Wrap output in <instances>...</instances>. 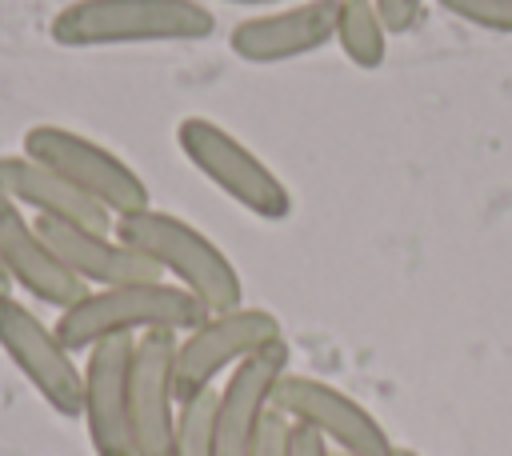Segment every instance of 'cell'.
<instances>
[{
	"label": "cell",
	"instance_id": "obj_1",
	"mask_svg": "<svg viewBox=\"0 0 512 456\" xmlns=\"http://www.w3.org/2000/svg\"><path fill=\"white\" fill-rule=\"evenodd\" d=\"M212 312L168 280H136V284H112V288H88L76 304H68L56 316V336L72 352H88L116 336H144V332H172L184 336L196 324H204Z\"/></svg>",
	"mask_w": 512,
	"mask_h": 456
},
{
	"label": "cell",
	"instance_id": "obj_2",
	"mask_svg": "<svg viewBox=\"0 0 512 456\" xmlns=\"http://www.w3.org/2000/svg\"><path fill=\"white\" fill-rule=\"evenodd\" d=\"M216 32L204 0H72L48 36L60 48H116V44H192Z\"/></svg>",
	"mask_w": 512,
	"mask_h": 456
},
{
	"label": "cell",
	"instance_id": "obj_3",
	"mask_svg": "<svg viewBox=\"0 0 512 456\" xmlns=\"http://www.w3.org/2000/svg\"><path fill=\"white\" fill-rule=\"evenodd\" d=\"M112 232L128 248L144 252L160 268V276H172L208 312H228V308H240L244 304V284H240L236 264L200 228H192L188 220H180V216L160 212V208L148 204L140 212L116 216Z\"/></svg>",
	"mask_w": 512,
	"mask_h": 456
},
{
	"label": "cell",
	"instance_id": "obj_4",
	"mask_svg": "<svg viewBox=\"0 0 512 456\" xmlns=\"http://www.w3.org/2000/svg\"><path fill=\"white\" fill-rule=\"evenodd\" d=\"M176 144L184 160L232 204H240L248 216L264 224H280L292 216V192L288 184L228 128H220L208 116H184L176 124Z\"/></svg>",
	"mask_w": 512,
	"mask_h": 456
},
{
	"label": "cell",
	"instance_id": "obj_5",
	"mask_svg": "<svg viewBox=\"0 0 512 456\" xmlns=\"http://www.w3.org/2000/svg\"><path fill=\"white\" fill-rule=\"evenodd\" d=\"M20 152L40 160L44 168H52L60 180H68L88 200H96L112 220L152 204L144 176L128 160H120L112 148H104V144H96V140H88V136H80L72 128L32 124L24 132Z\"/></svg>",
	"mask_w": 512,
	"mask_h": 456
},
{
	"label": "cell",
	"instance_id": "obj_6",
	"mask_svg": "<svg viewBox=\"0 0 512 456\" xmlns=\"http://www.w3.org/2000/svg\"><path fill=\"white\" fill-rule=\"evenodd\" d=\"M0 352L56 416L76 420L84 412V368L76 352L12 292L0 296Z\"/></svg>",
	"mask_w": 512,
	"mask_h": 456
},
{
	"label": "cell",
	"instance_id": "obj_7",
	"mask_svg": "<svg viewBox=\"0 0 512 456\" xmlns=\"http://www.w3.org/2000/svg\"><path fill=\"white\" fill-rule=\"evenodd\" d=\"M280 320L268 308H228V312H212L204 324H196L192 332H184L176 340V396L180 404L216 388V380L224 372H232L240 360H248L252 352H260L264 344L280 340Z\"/></svg>",
	"mask_w": 512,
	"mask_h": 456
},
{
	"label": "cell",
	"instance_id": "obj_8",
	"mask_svg": "<svg viewBox=\"0 0 512 456\" xmlns=\"http://www.w3.org/2000/svg\"><path fill=\"white\" fill-rule=\"evenodd\" d=\"M272 408L300 428H312L328 440L332 452H348V456H392V436L384 432V424L348 392L332 388L328 380L304 376V372H288L276 388Z\"/></svg>",
	"mask_w": 512,
	"mask_h": 456
},
{
	"label": "cell",
	"instance_id": "obj_9",
	"mask_svg": "<svg viewBox=\"0 0 512 456\" xmlns=\"http://www.w3.org/2000/svg\"><path fill=\"white\" fill-rule=\"evenodd\" d=\"M292 372L288 340H272L248 360H240L228 380L216 388V448L220 456H248L264 420L272 416V400L280 380Z\"/></svg>",
	"mask_w": 512,
	"mask_h": 456
},
{
	"label": "cell",
	"instance_id": "obj_10",
	"mask_svg": "<svg viewBox=\"0 0 512 456\" xmlns=\"http://www.w3.org/2000/svg\"><path fill=\"white\" fill-rule=\"evenodd\" d=\"M132 336L84 352V428L96 456H136L132 444Z\"/></svg>",
	"mask_w": 512,
	"mask_h": 456
},
{
	"label": "cell",
	"instance_id": "obj_11",
	"mask_svg": "<svg viewBox=\"0 0 512 456\" xmlns=\"http://www.w3.org/2000/svg\"><path fill=\"white\" fill-rule=\"evenodd\" d=\"M176 340L172 332L136 336L132 352V444L136 456H172L176 452Z\"/></svg>",
	"mask_w": 512,
	"mask_h": 456
},
{
	"label": "cell",
	"instance_id": "obj_12",
	"mask_svg": "<svg viewBox=\"0 0 512 456\" xmlns=\"http://www.w3.org/2000/svg\"><path fill=\"white\" fill-rule=\"evenodd\" d=\"M336 4L340 0H296L288 8L248 16L232 24L228 48L244 64H284L320 52L336 40Z\"/></svg>",
	"mask_w": 512,
	"mask_h": 456
},
{
	"label": "cell",
	"instance_id": "obj_13",
	"mask_svg": "<svg viewBox=\"0 0 512 456\" xmlns=\"http://www.w3.org/2000/svg\"><path fill=\"white\" fill-rule=\"evenodd\" d=\"M60 264L84 284V288H112V284H136V280H164L160 268L128 248L112 228H88L72 220H52V216H32Z\"/></svg>",
	"mask_w": 512,
	"mask_h": 456
},
{
	"label": "cell",
	"instance_id": "obj_14",
	"mask_svg": "<svg viewBox=\"0 0 512 456\" xmlns=\"http://www.w3.org/2000/svg\"><path fill=\"white\" fill-rule=\"evenodd\" d=\"M0 264L12 280V288L28 292L32 300L64 312L68 304H76L88 288L60 264V256L52 252V244L44 240V232L36 228V220L16 208L12 200L0 196Z\"/></svg>",
	"mask_w": 512,
	"mask_h": 456
},
{
	"label": "cell",
	"instance_id": "obj_15",
	"mask_svg": "<svg viewBox=\"0 0 512 456\" xmlns=\"http://www.w3.org/2000/svg\"><path fill=\"white\" fill-rule=\"evenodd\" d=\"M0 196L12 200L16 208L32 212V216L72 220V224H88V228H112L116 224L96 200H88L84 192H76L68 180H60L52 168H44L40 160H32L24 152L0 156Z\"/></svg>",
	"mask_w": 512,
	"mask_h": 456
},
{
	"label": "cell",
	"instance_id": "obj_16",
	"mask_svg": "<svg viewBox=\"0 0 512 456\" xmlns=\"http://www.w3.org/2000/svg\"><path fill=\"white\" fill-rule=\"evenodd\" d=\"M336 44L344 60L372 72L388 56V28L372 0H340L336 4Z\"/></svg>",
	"mask_w": 512,
	"mask_h": 456
},
{
	"label": "cell",
	"instance_id": "obj_17",
	"mask_svg": "<svg viewBox=\"0 0 512 456\" xmlns=\"http://www.w3.org/2000/svg\"><path fill=\"white\" fill-rule=\"evenodd\" d=\"M172 456H220V448H216V388L180 404Z\"/></svg>",
	"mask_w": 512,
	"mask_h": 456
},
{
	"label": "cell",
	"instance_id": "obj_18",
	"mask_svg": "<svg viewBox=\"0 0 512 456\" xmlns=\"http://www.w3.org/2000/svg\"><path fill=\"white\" fill-rule=\"evenodd\" d=\"M436 4L472 28L512 36V0H436Z\"/></svg>",
	"mask_w": 512,
	"mask_h": 456
},
{
	"label": "cell",
	"instance_id": "obj_19",
	"mask_svg": "<svg viewBox=\"0 0 512 456\" xmlns=\"http://www.w3.org/2000/svg\"><path fill=\"white\" fill-rule=\"evenodd\" d=\"M372 4H376L380 20H384L388 36L412 32V28L420 24V16H424V0H372Z\"/></svg>",
	"mask_w": 512,
	"mask_h": 456
},
{
	"label": "cell",
	"instance_id": "obj_20",
	"mask_svg": "<svg viewBox=\"0 0 512 456\" xmlns=\"http://www.w3.org/2000/svg\"><path fill=\"white\" fill-rule=\"evenodd\" d=\"M288 436H292V424L272 408V416L264 420V428H260V436H256L248 456H288Z\"/></svg>",
	"mask_w": 512,
	"mask_h": 456
},
{
	"label": "cell",
	"instance_id": "obj_21",
	"mask_svg": "<svg viewBox=\"0 0 512 456\" xmlns=\"http://www.w3.org/2000/svg\"><path fill=\"white\" fill-rule=\"evenodd\" d=\"M288 456H332V448H328V440H324L320 432L292 424V436H288Z\"/></svg>",
	"mask_w": 512,
	"mask_h": 456
},
{
	"label": "cell",
	"instance_id": "obj_22",
	"mask_svg": "<svg viewBox=\"0 0 512 456\" xmlns=\"http://www.w3.org/2000/svg\"><path fill=\"white\" fill-rule=\"evenodd\" d=\"M224 4H252V8H264V4H292V0H224Z\"/></svg>",
	"mask_w": 512,
	"mask_h": 456
},
{
	"label": "cell",
	"instance_id": "obj_23",
	"mask_svg": "<svg viewBox=\"0 0 512 456\" xmlns=\"http://www.w3.org/2000/svg\"><path fill=\"white\" fill-rule=\"evenodd\" d=\"M4 292H12V280H8V272H4V264H0V296Z\"/></svg>",
	"mask_w": 512,
	"mask_h": 456
},
{
	"label": "cell",
	"instance_id": "obj_24",
	"mask_svg": "<svg viewBox=\"0 0 512 456\" xmlns=\"http://www.w3.org/2000/svg\"><path fill=\"white\" fill-rule=\"evenodd\" d=\"M392 456H420V452H416V448H400V444H396V448H392Z\"/></svg>",
	"mask_w": 512,
	"mask_h": 456
},
{
	"label": "cell",
	"instance_id": "obj_25",
	"mask_svg": "<svg viewBox=\"0 0 512 456\" xmlns=\"http://www.w3.org/2000/svg\"><path fill=\"white\" fill-rule=\"evenodd\" d=\"M332 456H348V452H332Z\"/></svg>",
	"mask_w": 512,
	"mask_h": 456
}]
</instances>
